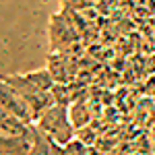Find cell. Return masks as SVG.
<instances>
[{"mask_svg": "<svg viewBox=\"0 0 155 155\" xmlns=\"http://www.w3.org/2000/svg\"><path fill=\"white\" fill-rule=\"evenodd\" d=\"M35 126H37V130H41L50 141H54L58 145H66L68 141H72L77 137V128H74V124L71 120L68 106L54 104L39 116Z\"/></svg>", "mask_w": 155, "mask_h": 155, "instance_id": "6da1fadb", "label": "cell"}, {"mask_svg": "<svg viewBox=\"0 0 155 155\" xmlns=\"http://www.w3.org/2000/svg\"><path fill=\"white\" fill-rule=\"evenodd\" d=\"M0 79H2L4 83H8L12 89L27 101V106L31 110V116H33V124L39 120V116H41L48 107H52L56 104L54 97H52V91H41V89H37L35 85L25 77V72L23 74H0Z\"/></svg>", "mask_w": 155, "mask_h": 155, "instance_id": "7a4b0ae2", "label": "cell"}, {"mask_svg": "<svg viewBox=\"0 0 155 155\" xmlns=\"http://www.w3.org/2000/svg\"><path fill=\"white\" fill-rule=\"evenodd\" d=\"M0 107L8 110L15 116H19L27 124H33V116H31V110L27 106V101L8 83H4L2 79H0Z\"/></svg>", "mask_w": 155, "mask_h": 155, "instance_id": "3957f363", "label": "cell"}, {"mask_svg": "<svg viewBox=\"0 0 155 155\" xmlns=\"http://www.w3.org/2000/svg\"><path fill=\"white\" fill-rule=\"evenodd\" d=\"M0 132L12 134V137H33L35 134V124H27L19 116L11 114L4 107H0Z\"/></svg>", "mask_w": 155, "mask_h": 155, "instance_id": "277c9868", "label": "cell"}, {"mask_svg": "<svg viewBox=\"0 0 155 155\" xmlns=\"http://www.w3.org/2000/svg\"><path fill=\"white\" fill-rule=\"evenodd\" d=\"M33 137H12L0 132V155H29Z\"/></svg>", "mask_w": 155, "mask_h": 155, "instance_id": "5b68a950", "label": "cell"}, {"mask_svg": "<svg viewBox=\"0 0 155 155\" xmlns=\"http://www.w3.org/2000/svg\"><path fill=\"white\" fill-rule=\"evenodd\" d=\"M68 60L62 52H52L48 58V71L52 72L56 83H66V71H68Z\"/></svg>", "mask_w": 155, "mask_h": 155, "instance_id": "8992f818", "label": "cell"}, {"mask_svg": "<svg viewBox=\"0 0 155 155\" xmlns=\"http://www.w3.org/2000/svg\"><path fill=\"white\" fill-rule=\"evenodd\" d=\"M25 77L35 85L37 89H41V91H52V87L56 85V81H54V77H52V72H50L48 68L29 71V72H25Z\"/></svg>", "mask_w": 155, "mask_h": 155, "instance_id": "52a82bcc", "label": "cell"}, {"mask_svg": "<svg viewBox=\"0 0 155 155\" xmlns=\"http://www.w3.org/2000/svg\"><path fill=\"white\" fill-rule=\"evenodd\" d=\"M52 97H54V101L60 104V106H68V104L72 101L68 83H56L54 87H52Z\"/></svg>", "mask_w": 155, "mask_h": 155, "instance_id": "ba28073f", "label": "cell"}, {"mask_svg": "<svg viewBox=\"0 0 155 155\" xmlns=\"http://www.w3.org/2000/svg\"><path fill=\"white\" fill-rule=\"evenodd\" d=\"M64 149H66V153H68V155H87V153H89V145H85L83 141L77 139V137L64 145Z\"/></svg>", "mask_w": 155, "mask_h": 155, "instance_id": "9c48e42d", "label": "cell"}, {"mask_svg": "<svg viewBox=\"0 0 155 155\" xmlns=\"http://www.w3.org/2000/svg\"><path fill=\"white\" fill-rule=\"evenodd\" d=\"M77 139H81L85 145L91 147L97 139V132H93V128H89V126H81V128H77Z\"/></svg>", "mask_w": 155, "mask_h": 155, "instance_id": "30bf717a", "label": "cell"}]
</instances>
